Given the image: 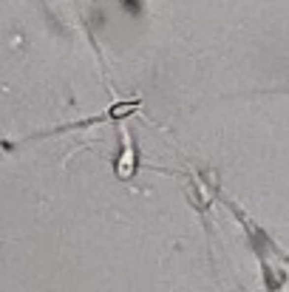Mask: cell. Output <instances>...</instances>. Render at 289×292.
Masks as SVG:
<instances>
[{"label": "cell", "instance_id": "6da1fadb", "mask_svg": "<svg viewBox=\"0 0 289 292\" xmlns=\"http://www.w3.org/2000/svg\"><path fill=\"white\" fill-rule=\"evenodd\" d=\"M125 3H128V9H133V11L139 9V6H136V0H125Z\"/></svg>", "mask_w": 289, "mask_h": 292}]
</instances>
